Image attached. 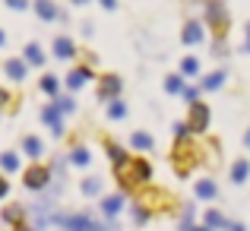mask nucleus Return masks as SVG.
I'll list each match as a JSON object with an SVG mask.
<instances>
[{"label":"nucleus","mask_w":250,"mask_h":231,"mask_svg":"<svg viewBox=\"0 0 250 231\" xmlns=\"http://www.w3.org/2000/svg\"><path fill=\"white\" fill-rule=\"evenodd\" d=\"M114 177L117 184H121L124 190H133V187H149V181H152V162L149 158H127L124 165H117L114 168Z\"/></svg>","instance_id":"1"},{"label":"nucleus","mask_w":250,"mask_h":231,"mask_svg":"<svg viewBox=\"0 0 250 231\" xmlns=\"http://www.w3.org/2000/svg\"><path fill=\"white\" fill-rule=\"evenodd\" d=\"M51 225H61L63 231H114V225H104L89 212H73V215H51Z\"/></svg>","instance_id":"2"},{"label":"nucleus","mask_w":250,"mask_h":231,"mask_svg":"<svg viewBox=\"0 0 250 231\" xmlns=\"http://www.w3.org/2000/svg\"><path fill=\"white\" fill-rule=\"evenodd\" d=\"M203 13H206V25L215 32V38H225L228 22H231L225 0H203Z\"/></svg>","instance_id":"3"},{"label":"nucleus","mask_w":250,"mask_h":231,"mask_svg":"<svg viewBox=\"0 0 250 231\" xmlns=\"http://www.w3.org/2000/svg\"><path fill=\"white\" fill-rule=\"evenodd\" d=\"M196 155H200V152H196V146H190V140L177 143L174 155H171V158H174V171H177V174H181V177H187L190 171H193V165L200 162V158H196Z\"/></svg>","instance_id":"4"},{"label":"nucleus","mask_w":250,"mask_h":231,"mask_svg":"<svg viewBox=\"0 0 250 231\" xmlns=\"http://www.w3.org/2000/svg\"><path fill=\"white\" fill-rule=\"evenodd\" d=\"M209 121H212V114H209V105L206 102H193L187 108V127H190V133H193V136L206 133Z\"/></svg>","instance_id":"5"},{"label":"nucleus","mask_w":250,"mask_h":231,"mask_svg":"<svg viewBox=\"0 0 250 231\" xmlns=\"http://www.w3.org/2000/svg\"><path fill=\"white\" fill-rule=\"evenodd\" d=\"M22 184H25V190L42 193V190L51 184V168L48 165H29V168L22 171Z\"/></svg>","instance_id":"6"},{"label":"nucleus","mask_w":250,"mask_h":231,"mask_svg":"<svg viewBox=\"0 0 250 231\" xmlns=\"http://www.w3.org/2000/svg\"><path fill=\"white\" fill-rule=\"evenodd\" d=\"M124 92V79L117 73H104L98 79V102H114V98H121Z\"/></svg>","instance_id":"7"},{"label":"nucleus","mask_w":250,"mask_h":231,"mask_svg":"<svg viewBox=\"0 0 250 231\" xmlns=\"http://www.w3.org/2000/svg\"><path fill=\"white\" fill-rule=\"evenodd\" d=\"M42 121H44V127H48L54 136H63V114H61V108H57L54 102L42 108Z\"/></svg>","instance_id":"8"},{"label":"nucleus","mask_w":250,"mask_h":231,"mask_svg":"<svg viewBox=\"0 0 250 231\" xmlns=\"http://www.w3.org/2000/svg\"><path fill=\"white\" fill-rule=\"evenodd\" d=\"M181 42H184V44H203V42H206V29H203L200 19H187V22H184Z\"/></svg>","instance_id":"9"},{"label":"nucleus","mask_w":250,"mask_h":231,"mask_svg":"<svg viewBox=\"0 0 250 231\" xmlns=\"http://www.w3.org/2000/svg\"><path fill=\"white\" fill-rule=\"evenodd\" d=\"M25 215H29V209L19 206V203H10V206L0 209V222H3V225H10V228L25 225Z\"/></svg>","instance_id":"10"},{"label":"nucleus","mask_w":250,"mask_h":231,"mask_svg":"<svg viewBox=\"0 0 250 231\" xmlns=\"http://www.w3.org/2000/svg\"><path fill=\"white\" fill-rule=\"evenodd\" d=\"M124 209V193H108L102 196V203H98V212L104 215V219H117Z\"/></svg>","instance_id":"11"},{"label":"nucleus","mask_w":250,"mask_h":231,"mask_svg":"<svg viewBox=\"0 0 250 231\" xmlns=\"http://www.w3.org/2000/svg\"><path fill=\"white\" fill-rule=\"evenodd\" d=\"M35 13H38V19L42 22H61V16H63V10L54 3V0H35Z\"/></svg>","instance_id":"12"},{"label":"nucleus","mask_w":250,"mask_h":231,"mask_svg":"<svg viewBox=\"0 0 250 231\" xmlns=\"http://www.w3.org/2000/svg\"><path fill=\"white\" fill-rule=\"evenodd\" d=\"M3 73L13 79V83H22L25 76H29V63L22 61V57H10V61H3Z\"/></svg>","instance_id":"13"},{"label":"nucleus","mask_w":250,"mask_h":231,"mask_svg":"<svg viewBox=\"0 0 250 231\" xmlns=\"http://www.w3.org/2000/svg\"><path fill=\"white\" fill-rule=\"evenodd\" d=\"M51 48H54L57 61H73V57H76V44H73V38H67V35H57Z\"/></svg>","instance_id":"14"},{"label":"nucleus","mask_w":250,"mask_h":231,"mask_svg":"<svg viewBox=\"0 0 250 231\" xmlns=\"http://www.w3.org/2000/svg\"><path fill=\"white\" fill-rule=\"evenodd\" d=\"M130 149H133V152H152L155 136L146 133V130H136V133H130Z\"/></svg>","instance_id":"15"},{"label":"nucleus","mask_w":250,"mask_h":231,"mask_svg":"<svg viewBox=\"0 0 250 231\" xmlns=\"http://www.w3.org/2000/svg\"><path fill=\"white\" fill-rule=\"evenodd\" d=\"M89 79H92V67H73V70H70V76H67V89L70 92H80Z\"/></svg>","instance_id":"16"},{"label":"nucleus","mask_w":250,"mask_h":231,"mask_svg":"<svg viewBox=\"0 0 250 231\" xmlns=\"http://www.w3.org/2000/svg\"><path fill=\"white\" fill-rule=\"evenodd\" d=\"M22 61L29 63V67H44V61H48V57H44L42 44L29 42V44H25V48H22Z\"/></svg>","instance_id":"17"},{"label":"nucleus","mask_w":250,"mask_h":231,"mask_svg":"<svg viewBox=\"0 0 250 231\" xmlns=\"http://www.w3.org/2000/svg\"><path fill=\"white\" fill-rule=\"evenodd\" d=\"M228 174H231V184H238V187H241V184H247V177H250V158H234Z\"/></svg>","instance_id":"18"},{"label":"nucleus","mask_w":250,"mask_h":231,"mask_svg":"<svg viewBox=\"0 0 250 231\" xmlns=\"http://www.w3.org/2000/svg\"><path fill=\"white\" fill-rule=\"evenodd\" d=\"M225 79H228L225 70H212V73H206V76L200 79V89L203 92H215V89H222V85H225Z\"/></svg>","instance_id":"19"},{"label":"nucleus","mask_w":250,"mask_h":231,"mask_svg":"<svg viewBox=\"0 0 250 231\" xmlns=\"http://www.w3.org/2000/svg\"><path fill=\"white\" fill-rule=\"evenodd\" d=\"M104 152H108V158H111V168H117V165H124V162L130 158V152L121 146V143H114V140L104 143Z\"/></svg>","instance_id":"20"},{"label":"nucleus","mask_w":250,"mask_h":231,"mask_svg":"<svg viewBox=\"0 0 250 231\" xmlns=\"http://www.w3.org/2000/svg\"><path fill=\"white\" fill-rule=\"evenodd\" d=\"M215 196H219V187H215V181H212V177H203V181H196V200L212 203Z\"/></svg>","instance_id":"21"},{"label":"nucleus","mask_w":250,"mask_h":231,"mask_svg":"<svg viewBox=\"0 0 250 231\" xmlns=\"http://www.w3.org/2000/svg\"><path fill=\"white\" fill-rule=\"evenodd\" d=\"M22 152L29 158H42L44 155V143L38 140L35 133H29V136H22Z\"/></svg>","instance_id":"22"},{"label":"nucleus","mask_w":250,"mask_h":231,"mask_svg":"<svg viewBox=\"0 0 250 231\" xmlns=\"http://www.w3.org/2000/svg\"><path fill=\"white\" fill-rule=\"evenodd\" d=\"M203 225H209V228H222V231H228V219L225 215L219 212V209H206V212H203Z\"/></svg>","instance_id":"23"},{"label":"nucleus","mask_w":250,"mask_h":231,"mask_svg":"<svg viewBox=\"0 0 250 231\" xmlns=\"http://www.w3.org/2000/svg\"><path fill=\"white\" fill-rule=\"evenodd\" d=\"M80 190H83V196H104L102 177H85V181H80Z\"/></svg>","instance_id":"24"},{"label":"nucleus","mask_w":250,"mask_h":231,"mask_svg":"<svg viewBox=\"0 0 250 231\" xmlns=\"http://www.w3.org/2000/svg\"><path fill=\"white\" fill-rule=\"evenodd\" d=\"M38 89H42L44 95L57 98V95H61V79H57L54 73H44V76H42V83H38Z\"/></svg>","instance_id":"25"},{"label":"nucleus","mask_w":250,"mask_h":231,"mask_svg":"<svg viewBox=\"0 0 250 231\" xmlns=\"http://www.w3.org/2000/svg\"><path fill=\"white\" fill-rule=\"evenodd\" d=\"M0 168H3V174L22 171V158H19V152H3L0 155Z\"/></svg>","instance_id":"26"},{"label":"nucleus","mask_w":250,"mask_h":231,"mask_svg":"<svg viewBox=\"0 0 250 231\" xmlns=\"http://www.w3.org/2000/svg\"><path fill=\"white\" fill-rule=\"evenodd\" d=\"M193 219H196V206H193V203H184V206H181V222H177V228H181V231H190V228H193Z\"/></svg>","instance_id":"27"},{"label":"nucleus","mask_w":250,"mask_h":231,"mask_svg":"<svg viewBox=\"0 0 250 231\" xmlns=\"http://www.w3.org/2000/svg\"><path fill=\"white\" fill-rule=\"evenodd\" d=\"M130 219H133L136 225H146V222L152 219V209H149L146 203H133V206H130Z\"/></svg>","instance_id":"28"},{"label":"nucleus","mask_w":250,"mask_h":231,"mask_svg":"<svg viewBox=\"0 0 250 231\" xmlns=\"http://www.w3.org/2000/svg\"><path fill=\"white\" fill-rule=\"evenodd\" d=\"M89 162H92V155H89L85 146H73V149H70V165H73V168H85Z\"/></svg>","instance_id":"29"},{"label":"nucleus","mask_w":250,"mask_h":231,"mask_svg":"<svg viewBox=\"0 0 250 231\" xmlns=\"http://www.w3.org/2000/svg\"><path fill=\"white\" fill-rule=\"evenodd\" d=\"M184 79H187V76H181V73H171V76H165V92H168V95H181V92H184V85H187Z\"/></svg>","instance_id":"30"},{"label":"nucleus","mask_w":250,"mask_h":231,"mask_svg":"<svg viewBox=\"0 0 250 231\" xmlns=\"http://www.w3.org/2000/svg\"><path fill=\"white\" fill-rule=\"evenodd\" d=\"M104 114H108L111 121H124V117H127V105H124L121 98H114V102H108V111H104Z\"/></svg>","instance_id":"31"},{"label":"nucleus","mask_w":250,"mask_h":231,"mask_svg":"<svg viewBox=\"0 0 250 231\" xmlns=\"http://www.w3.org/2000/svg\"><path fill=\"white\" fill-rule=\"evenodd\" d=\"M200 73V61L196 57H184L181 61V76H196Z\"/></svg>","instance_id":"32"},{"label":"nucleus","mask_w":250,"mask_h":231,"mask_svg":"<svg viewBox=\"0 0 250 231\" xmlns=\"http://www.w3.org/2000/svg\"><path fill=\"white\" fill-rule=\"evenodd\" d=\"M171 130H174V140L177 143H184V140L193 136V133H190V127H187V121H174V127H171Z\"/></svg>","instance_id":"33"},{"label":"nucleus","mask_w":250,"mask_h":231,"mask_svg":"<svg viewBox=\"0 0 250 231\" xmlns=\"http://www.w3.org/2000/svg\"><path fill=\"white\" fill-rule=\"evenodd\" d=\"M54 105L61 108V114H73V111H76V105H73V98H70V95H57Z\"/></svg>","instance_id":"34"},{"label":"nucleus","mask_w":250,"mask_h":231,"mask_svg":"<svg viewBox=\"0 0 250 231\" xmlns=\"http://www.w3.org/2000/svg\"><path fill=\"white\" fill-rule=\"evenodd\" d=\"M200 85H184V92H181V98H184V102H187V105H193V102H200Z\"/></svg>","instance_id":"35"},{"label":"nucleus","mask_w":250,"mask_h":231,"mask_svg":"<svg viewBox=\"0 0 250 231\" xmlns=\"http://www.w3.org/2000/svg\"><path fill=\"white\" fill-rule=\"evenodd\" d=\"M6 193H10V181H6V174H0V203L6 200Z\"/></svg>","instance_id":"36"},{"label":"nucleus","mask_w":250,"mask_h":231,"mask_svg":"<svg viewBox=\"0 0 250 231\" xmlns=\"http://www.w3.org/2000/svg\"><path fill=\"white\" fill-rule=\"evenodd\" d=\"M6 6H10V10H25L29 0H6Z\"/></svg>","instance_id":"37"},{"label":"nucleus","mask_w":250,"mask_h":231,"mask_svg":"<svg viewBox=\"0 0 250 231\" xmlns=\"http://www.w3.org/2000/svg\"><path fill=\"white\" fill-rule=\"evenodd\" d=\"M6 105H10V92L0 89V108H6Z\"/></svg>","instance_id":"38"},{"label":"nucleus","mask_w":250,"mask_h":231,"mask_svg":"<svg viewBox=\"0 0 250 231\" xmlns=\"http://www.w3.org/2000/svg\"><path fill=\"white\" fill-rule=\"evenodd\" d=\"M228 231H247V228L241 225V222H228Z\"/></svg>","instance_id":"39"},{"label":"nucleus","mask_w":250,"mask_h":231,"mask_svg":"<svg viewBox=\"0 0 250 231\" xmlns=\"http://www.w3.org/2000/svg\"><path fill=\"white\" fill-rule=\"evenodd\" d=\"M98 3H102L104 10H114V6H117V0H98Z\"/></svg>","instance_id":"40"},{"label":"nucleus","mask_w":250,"mask_h":231,"mask_svg":"<svg viewBox=\"0 0 250 231\" xmlns=\"http://www.w3.org/2000/svg\"><path fill=\"white\" fill-rule=\"evenodd\" d=\"M244 51L250 54V22H247V42H244Z\"/></svg>","instance_id":"41"},{"label":"nucleus","mask_w":250,"mask_h":231,"mask_svg":"<svg viewBox=\"0 0 250 231\" xmlns=\"http://www.w3.org/2000/svg\"><path fill=\"white\" fill-rule=\"evenodd\" d=\"M190 231H212V228H209V225H193Z\"/></svg>","instance_id":"42"},{"label":"nucleus","mask_w":250,"mask_h":231,"mask_svg":"<svg viewBox=\"0 0 250 231\" xmlns=\"http://www.w3.org/2000/svg\"><path fill=\"white\" fill-rule=\"evenodd\" d=\"M13 231H38V228H32V225H19V228H13Z\"/></svg>","instance_id":"43"},{"label":"nucleus","mask_w":250,"mask_h":231,"mask_svg":"<svg viewBox=\"0 0 250 231\" xmlns=\"http://www.w3.org/2000/svg\"><path fill=\"white\" fill-rule=\"evenodd\" d=\"M3 44H6V32L0 29V48H3Z\"/></svg>","instance_id":"44"},{"label":"nucleus","mask_w":250,"mask_h":231,"mask_svg":"<svg viewBox=\"0 0 250 231\" xmlns=\"http://www.w3.org/2000/svg\"><path fill=\"white\" fill-rule=\"evenodd\" d=\"M244 146L250 149V130H247V133H244Z\"/></svg>","instance_id":"45"},{"label":"nucleus","mask_w":250,"mask_h":231,"mask_svg":"<svg viewBox=\"0 0 250 231\" xmlns=\"http://www.w3.org/2000/svg\"><path fill=\"white\" fill-rule=\"evenodd\" d=\"M73 3H76V6H83V3H89V0H73Z\"/></svg>","instance_id":"46"}]
</instances>
